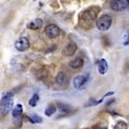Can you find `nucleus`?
<instances>
[{
    "label": "nucleus",
    "instance_id": "7ed1b4c3",
    "mask_svg": "<svg viewBox=\"0 0 129 129\" xmlns=\"http://www.w3.org/2000/svg\"><path fill=\"white\" fill-rule=\"evenodd\" d=\"M112 16L108 14H103L99 17H97L96 20V27L102 31H106L111 28L112 25Z\"/></svg>",
    "mask_w": 129,
    "mask_h": 129
},
{
    "label": "nucleus",
    "instance_id": "f8f14e48",
    "mask_svg": "<svg viewBox=\"0 0 129 129\" xmlns=\"http://www.w3.org/2000/svg\"><path fill=\"white\" fill-rule=\"evenodd\" d=\"M56 110H59L60 113H62V115L67 114V113H70L73 111V107L68 104H64V103H58L56 104Z\"/></svg>",
    "mask_w": 129,
    "mask_h": 129
},
{
    "label": "nucleus",
    "instance_id": "4468645a",
    "mask_svg": "<svg viewBox=\"0 0 129 129\" xmlns=\"http://www.w3.org/2000/svg\"><path fill=\"white\" fill-rule=\"evenodd\" d=\"M83 63H84L83 58L77 56V58H75L74 60H72V61L69 62V66L72 68H74V69H78V68H81L82 66H83Z\"/></svg>",
    "mask_w": 129,
    "mask_h": 129
},
{
    "label": "nucleus",
    "instance_id": "a211bd4d",
    "mask_svg": "<svg viewBox=\"0 0 129 129\" xmlns=\"http://www.w3.org/2000/svg\"><path fill=\"white\" fill-rule=\"evenodd\" d=\"M114 129H128V124L124 121H118L114 126Z\"/></svg>",
    "mask_w": 129,
    "mask_h": 129
},
{
    "label": "nucleus",
    "instance_id": "423d86ee",
    "mask_svg": "<svg viewBox=\"0 0 129 129\" xmlns=\"http://www.w3.org/2000/svg\"><path fill=\"white\" fill-rule=\"evenodd\" d=\"M44 30H45V35L47 36L48 38H51V39L59 37V35L61 34V30H60V28L58 27L56 24H53V23L47 24Z\"/></svg>",
    "mask_w": 129,
    "mask_h": 129
},
{
    "label": "nucleus",
    "instance_id": "dca6fc26",
    "mask_svg": "<svg viewBox=\"0 0 129 129\" xmlns=\"http://www.w3.org/2000/svg\"><path fill=\"white\" fill-rule=\"evenodd\" d=\"M27 119L31 122V123H42V121H43V119L40 118L39 115H37V114L29 115V116H27Z\"/></svg>",
    "mask_w": 129,
    "mask_h": 129
},
{
    "label": "nucleus",
    "instance_id": "2eb2a0df",
    "mask_svg": "<svg viewBox=\"0 0 129 129\" xmlns=\"http://www.w3.org/2000/svg\"><path fill=\"white\" fill-rule=\"evenodd\" d=\"M55 111H56V107H55V105L54 104H50L46 107V110H45V115L46 116H52L55 113Z\"/></svg>",
    "mask_w": 129,
    "mask_h": 129
},
{
    "label": "nucleus",
    "instance_id": "9d476101",
    "mask_svg": "<svg viewBox=\"0 0 129 129\" xmlns=\"http://www.w3.org/2000/svg\"><path fill=\"white\" fill-rule=\"evenodd\" d=\"M76 51H77V46H76V44L73 43V42H69L67 45L64 46V48H63V54H64L66 56H72Z\"/></svg>",
    "mask_w": 129,
    "mask_h": 129
},
{
    "label": "nucleus",
    "instance_id": "ddd939ff",
    "mask_svg": "<svg viewBox=\"0 0 129 129\" xmlns=\"http://www.w3.org/2000/svg\"><path fill=\"white\" fill-rule=\"evenodd\" d=\"M43 27V20L42 19H35L34 21H31L28 24V28L31 30H38Z\"/></svg>",
    "mask_w": 129,
    "mask_h": 129
},
{
    "label": "nucleus",
    "instance_id": "39448f33",
    "mask_svg": "<svg viewBox=\"0 0 129 129\" xmlns=\"http://www.w3.org/2000/svg\"><path fill=\"white\" fill-rule=\"evenodd\" d=\"M89 82H90V76L88 74H81V75H77L74 77L73 85H74L75 89H77V90H83V89L86 88Z\"/></svg>",
    "mask_w": 129,
    "mask_h": 129
},
{
    "label": "nucleus",
    "instance_id": "f257e3e1",
    "mask_svg": "<svg viewBox=\"0 0 129 129\" xmlns=\"http://www.w3.org/2000/svg\"><path fill=\"white\" fill-rule=\"evenodd\" d=\"M100 12V7L98 6H91V7L86 8L80 14V25L83 29L88 30L92 27V24L96 22L98 13Z\"/></svg>",
    "mask_w": 129,
    "mask_h": 129
},
{
    "label": "nucleus",
    "instance_id": "412c9836",
    "mask_svg": "<svg viewBox=\"0 0 129 129\" xmlns=\"http://www.w3.org/2000/svg\"><path fill=\"white\" fill-rule=\"evenodd\" d=\"M114 102H115V99H111L110 102H107V103H106V105H107V106H110V105H112Z\"/></svg>",
    "mask_w": 129,
    "mask_h": 129
},
{
    "label": "nucleus",
    "instance_id": "f3484780",
    "mask_svg": "<svg viewBox=\"0 0 129 129\" xmlns=\"http://www.w3.org/2000/svg\"><path fill=\"white\" fill-rule=\"evenodd\" d=\"M38 100H39V94H38V93H34V94H32V97L29 99V105L31 106V107H35V106H37Z\"/></svg>",
    "mask_w": 129,
    "mask_h": 129
},
{
    "label": "nucleus",
    "instance_id": "6e6552de",
    "mask_svg": "<svg viewBox=\"0 0 129 129\" xmlns=\"http://www.w3.org/2000/svg\"><path fill=\"white\" fill-rule=\"evenodd\" d=\"M15 48L19 52H24L27 51L28 48L30 47V42L28 37H20L19 39L15 42Z\"/></svg>",
    "mask_w": 129,
    "mask_h": 129
},
{
    "label": "nucleus",
    "instance_id": "0eeeda50",
    "mask_svg": "<svg viewBox=\"0 0 129 129\" xmlns=\"http://www.w3.org/2000/svg\"><path fill=\"white\" fill-rule=\"evenodd\" d=\"M128 6L129 4L127 0H111L110 1V7L115 12L128 9Z\"/></svg>",
    "mask_w": 129,
    "mask_h": 129
},
{
    "label": "nucleus",
    "instance_id": "20e7f679",
    "mask_svg": "<svg viewBox=\"0 0 129 129\" xmlns=\"http://www.w3.org/2000/svg\"><path fill=\"white\" fill-rule=\"evenodd\" d=\"M12 116H13V123L16 128H20L23 123V107L21 104H17L12 110Z\"/></svg>",
    "mask_w": 129,
    "mask_h": 129
},
{
    "label": "nucleus",
    "instance_id": "aec40b11",
    "mask_svg": "<svg viewBox=\"0 0 129 129\" xmlns=\"http://www.w3.org/2000/svg\"><path fill=\"white\" fill-rule=\"evenodd\" d=\"M92 129H107L105 126H102V124H94L93 127H92Z\"/></svg>",
    "mask_w": 129,
    "mask_h": 129
},
{
    "label": "nucleus",
    "instance_id": "f03ea898",
    "mask_svg": "<svg viewBox=\"0 0 129 129\" xmlns=\"http://www.w3.org/2000/svg\"><path fill=\"white\" fill-rule=\"evenodd\" d=\"M14 106V93L12 91L5 92L0 99V113L3 115H6L9 111L13 110Z\"/></svg>",
    "mask_w": 129,
    "mask_h": 129
},
{
    "label": "nucleus",
    "instance_id": "1a4fd4ad",
    "mask_svg": "<svg viewBox=\"0 0 129 129\" xmlns=\"http://www.w3.org/2000/svg\"><path fill=\"white\" fill-rule=\"evenodd\" d=\"M55 82L56 84H59L60 86H66L68 84V76L66 73L60 72L58 73V75L55 76Z\"/></svg>",
    "mask_w": 129,
    "mask_h": 129
},
{
    "label": "nucleus",
    "instance_id": "9b49d317",
    "mask_svg": "<svg viewBox=\"0 0 129 129\" xmlns=\"http://www.w3.org/2000/svg\"><path fill=\"white\" fill-rule=\"evenodd\" d=\"M97 69H98V72H99V74H102V75H104V74H106L108 70V63L107 61L105 59H100L99 61L97 62Z\"/></svg>",
    "mask_w": 129,
    "mask_h": 129
},
{
    "label": "nucleus",
    "instance_id": "6ab92c4d",
    "mask_svg": "<svg viewBox=\"0 0 129 129\" xmlns=\"http://www.w3.org/2000/svg\"><path fill=\"white\" fill-rule=\"evenodd\" d=\"M122 43H123L124 46H128V44H129V40H128V30L124 32V36H123V40H122Z\"/></svg>",
    "mask_w": 129,
    "mask_h": 129
}]
</instances>
